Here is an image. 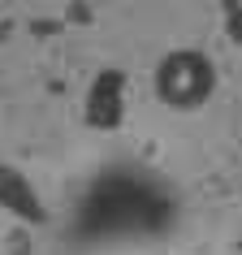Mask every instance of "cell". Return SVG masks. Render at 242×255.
<instances>
[{"label": "cell", "instance_id": "cell-2", "mask_svg": "<svg viewBox=\"0 0 242 255\" xmlns=\"http://www.w3.org/2000/svg\"><path fill=\"white\" fill-rule=\"evenodd\" d=\"M216 87V69L203 52H169L156 69V95L169 108H199Z\"/></svg>", "mask_w": 242, "mask_h": 255}, {"label": "cell", "instance_id": "cell-4", "mask_svg": "<svg viewBox=\"0 0 242 255\" xmlns=\"http://www.w3.org/2000/svg\"><path fill=\"white\" fill-rule=\"evenodd\" d=\"M0 203H4L9 212L26 216V221H43V208H39V199L30 195L26 177L13 173V169H4V164H0Z\"/></svg>", "mask_w": 242, "mask_h": 255}, {"label": "cell", "instance_id": "cell-1", "mask_svg": "<svg viewBox=\"0 0 242 255\" xmlns=\"http://www.w3.org/2000/svg\"><path fill=\"white\" fill-rule=\"evenodd\" d=\"M169 208H164L160 182L151 177H134V173H117L113 182H95L91 195V212L87 221H164Z\"/></svg>", "mask_w": 242, "mask_h": 255}, {"label": "cell", "instance_id": "cell-3", "mask_svg": "<svg viewBox=\"0 0 242 255\" xmlns=\"http://www.w3.org/2000/svg\"><path fill=\"white\" fill-rule=\"evenodd\" d=\"M121 104H125V78H121L117 69H104L91 82V91H87V121L100 126V130H108V126H117Z\"/></svg>", "mask_w": 242, "mask_h": 255}]
</instances>
